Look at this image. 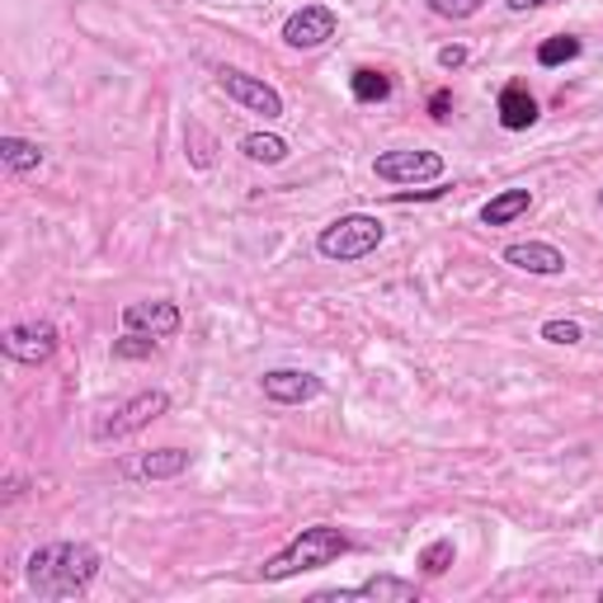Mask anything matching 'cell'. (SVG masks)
<instances>
[{"label": "cell", "instance_id": "6da1fadb", "mask_svg": "<svg viewBox=\"0 0 603 603\" xmlns=\"http://www.w3.org/2000/svg\"><path fill=\"white\" fill-rule=\"evenodd\" d=\"M99 575V552L91 542H47L29 557L24 580L39 599H81Z\"/></svg>", "mask_w": 603, "mask_h": 603}, {"label": "cell", "instance_id": "7a4b0ae2", "mask_svg": "<svg viewBox=\"0 0 603 603\" xmlns=\"http://www.w3.org/2000/svg\"><path fill=\"white\" fill-rule=\"evenodd\" d=\"M345 552H349V538L340 533V528H335V523H311V528H302V533L283 547L278 557H269L260 565V580L278 584V580H293L302 571H321V565H335Z\"/></svg>", "mask_w": 603, "mask_h": 603}, {"label": "cell", "instance_id": "3957f363", "mask_svg": "<svg viewBox=\"0 0 603 603\" xmlns=\"http://www.w3.org/2000/svg\"><path fill=\"white\" fill-rule=\"evenodd\" d=\"M382 241H387V226L372 218V212H345V218H335L330 226H321V236H316V255L335 260V264H353V260H368Z\"/></svg>", "mask_w": 603, "mask_h": 603}, {"label": "cell", "instance_id": "277c9868", "mask_svg": "<svg viewBox=\"0 0 603 603\" xmlns=\"http://www.w3.org/2000/svg\"><path fill=\"white\" fill-rule=\"evenodd\" d=\"M166 411H170V396H166V392H137V396L123 401L109 420L95 424V438H99V443L128 438V434H137V430H147L151 420H161Z\"/></svg>", "mask_w": 603, "mask_h": 603}, {"label": "cell", "instance_id": "5b68a950", "mask_svg": "<svg viewBox=\"0 0 603 603\" xmlns=\"http://www.w3.org/2000/svg\"><path fill=\"white\" fill-rule=\"evenodd\" d=\"M218 85L226 91V99H236L241 109H251V114H260V118H283V95L274 91L269 81H260V76H251V71H236V66H222L218 71Z\"/></svg>", "mask_w": 603, "mask_h": 603}, {"label": "cell", "instance_id": "8992f818", "mask_svg": "<svg viewBox=\"0 0 603 603\" xmlns=\"http://www.w3.org/2000/svg\"><path fill=\"white\" fill-rule=\"evenodd\" d=\"M57 345H62V335L52 321H20V326L6 330V340H0L10 363H29V368L47 363L52 353H57Z\"/></svg>", "mask_w": 603, "mask_h": 603}, {"label": "cell", "instance_id": "52a82bcc", "mask_svg": "<svg viewBox=\"0 0 603 603\" xmlns=\"http://www.w3.org/2000/svg\"><path fill=\"white\" fill-rule=\"evenodd\" d=\"M335 29H340V20H335L330 6H302L283 20V43L297 52H316L335 39Z\"/></svg>", "mask_w": 603, "mask_h": 603}, {"label": "cell", "instance_id": "ba28073f", "mask_svg": "<svg viewBox=\"0 0 603 603\" xmlns=\"http://www.w3.org/2000/svg\"><path fill=\"white\" fill-rule=\"evenodd\" d=\"M372 174L387 184H424L443 174V156L438 151H382L372 161Z\"/></svg>", "mask_w": 603, "mask_h": 603}, {"label": "cell", "instance_id": "9c48e42d", "mask_svg": "<svg viewBox=\"0 0 603 603\" xmlns=\"http://www.w3.org/2000/svg\"><path fill=\"white\" fill-rule=\"evenodd\" d=\"M316 603H359V599H392V603H415L420 599V584L415 580H401V575H372L363 584H353V590H321L311 594Z\"/></svg>", "mask_w": 603, "mask_h": 603}, {"label": "cell", "instance_id": "30bf717a", "mask_svg": "<svg viewBox=\"0 0 603 603\" xmlns=\"http://www.w3.org/2000/svg\"><path fill=\"white\" fill-rule=\"evenodd\" d=\"M260 392L274 405H307L321 396V378H316V372H302V368H274L260 378Z\"/></svg>", "mask_w": 603, "mask_h": 603}, {"label": "cell", "instance_id": "8fae6325", "mask_svg": "<svg viewBox=\"0 0 603 603\" xmlns=\"http://www.w3.org/2000/svg\"><path fill=\"white\" fill-rule=\"evenodd\" d=\"M123 326L156 335V340H170V335L184 326V316L174 302H128V307H123Z\"/></svg>", "mask_w": 603, "mask_h": 603}, {"label": "cell", "instance_id": "7c38bea8", "mask_svg": "<svg viewBox=\"0 0 603 603\" xmlns=\"http://www.w3.org/2000/svg\"><path fill=\"white\" fill-rule=\"evenodd\" d=\"M500 260L514 264V269H523V274H538V278L565 274V255L557 251L552 241H514V245H505Z\"/></svg>", "mask_w": 603, "mask_h": 603}, {"label": "cell", "instance_id": "4fadbf2b", "mask_svg": "<svg viewBox=\"0 0 603 603\" xmlns=\"http://www.w3.org/2000/svg\"><path fill=\"white\" fill-rule=\"evenodd\" d=\"M495 114H500V128L505 133H528L538 123V99L528 95V85H505L500 91V104H495Z\"/></svg>", "mask_w": 603, "mask_h": 603}, {"label": "cell", "instance_id": "5bb4252c", "mask_svg": "<svg viewBox=\"0 0 603 603\" xmlns=\"http://www.w3.org/2000/svg\"><path fill=\"white\" fill-rule=\"evenodd\" d=\"M184 472H189L184 448H151V453H141V463H137L141 482H170V476H184Z\"/></svg>", "mask_w": 603, "mask_h": 603}, {"label": "cell", "instance_id": "9a60e30c", "mask_svg": "<svg viewBox=\"0 0 603 603\" xmlns=\"http://www.w3.org/2000/svg\"><path fill=\"white\" fill-rule=\"evenodd\" d=\"M392 76L387 71H378V66H353L349 71V95L359 99V104H387L392 99Z\"/></svg>", "mask_w": 603, "mask_h": 603}, {"label": "cell", "instance_id": "2e32d148", "mask_svg": "<svg viewBox=\"0 0 603 603\" xmlns=\"http://www.w3.org/2000/svg\"><path fill=\"white\" fill-rule=\"evenodd\" d=\"M528 208H533V193H528V189H500V193H495V199L482 208V222H486V226H509V222H519Z\"/></svg>", "mask_w": 603, "mask_h": 603}, {"label": "cell", "instance_id": "e0dca14e", "mask_svg": "<svg viewBox=\"0 0 603 603\" xmlns=\"http://www.w3.org/2000/svg\"><path fill=\"white\" fill-rule=\"evenodd\" d=\"M218 151H222L218 137H212L199 118H189L184 123V156H189V166L193 170H212V166H218Z\"/></svg>", "mask_w": 603, "mask_h": 603}, {"label": "cell", "instance_id": "ac0fdd59", "mask_svg": "<svg viewBox=\"0 0 603 603\" xmlns=\"http://www.w3.org/2000/svg\"><path fill=\"white\" fill-rule=\"evenodd\" d=\"M241 156L255 166H283L288 161V141L274 137V133H245L241 137Z\"/></svg>", "mask_w": 603, "mask_h": 603}, {"label": "cell", "instance_id": "d6986e66", "mask_svg": "<svg viewBox=\"0 0 603 603\" xmlns=\"http://www.w3.org/2000/svg\"><path fill=\"white\" fill-rule=\"evenodd\" d=\"M0 161H6L14 174H29L43 166V147L29 137H0Z\"/></svg>", "mask_w": 603, "mask_h": 603}, {"label": "cell", "instance_id": "ffe728a7", "mask_svg": "<svg viewBox=\"0 0 603 603\" xmlns=\"http://www.w3.org/2000/svg\"><path fill=\"white\" fill-rule=\"evenodd\" d=\"M580 52H584V43L575 39V33H557V39H547V43L538 47V66H547V71L565 66V62H575Z\"/></svg>", "mask_w": 603, "mask_h": 603}, {"label": "cell", "instance_id": "44dd1931", "mask_svg": "<svg viewBox=\"0 0 603 603\" xmlns=\"http://www.w3.org/2000/svg\"><path fill=\"white\" fill-rule=\"evenodd\" d=\"M453 561H457V547H453V538H434V542L420 552V561H415V565H420V575H443Z\"/></svg>", "mask_w": 603, "mask_h": 603}, {"label": "cell", "instance_id": "7402d4cb", "mask_svg": "<svg viewBox=\"0 0 603 603\" xmlns=\"http://www.w3.org/2000/svg\"><path fill=\"white\" fill-rule=\"evenodd\" d=\"M151 353H156V335L128 330L123 340H114V359H151Z\"/></svg>", "mask_w": 603, "mask_h": 603}, {"label": "cell", "instance_id": "603a6c76", "mask_svg": "<svg viewBox=\"0 0 603 603\" xmlns=\"http://www.w3.org/2000/svg\"><path fill=\"white\" fill-rule=\"evenodd\" d=\"M482 6L486 0H430V10L438 14V20H472Z\"/></svg>", "mask_w": 603, "mask_h": 603}, {"label": "cell", "instance_id": "cb8c5ba5", "mask_svg": "<svg viewBox=\"0 0 603 603\" xmlns=\"http://www.w3.org/2000/svg\"><path fill=\"white\" fill-rule=\"evenodd\" d=\"M542 340L547 345H580L584 330H580V321H542Z\"/></svg>", "mask_w": 603, "mask_h": 603}, {"label": "cell", "instance_id": "d4e9b609", "mask_svg": "<svg viewBox=\"0 0 603 603\" xmlns=\"http://www.w3.org/2000/svg\"><path fill=\"white\" fill-rule=\"evenodd\" d=\"M467 57H472V52H467L463 43H448V47H438V66H443V71H463V66H467Z\"/></svg>", "mask_w": 603, "mask_h": 603}, {"label": "cell", "instance_id": "484cf974", "mask_svg": "<svg viewBox=\"0 0 603 603\" xmlns=\"http://www.w3.org/2000/svg\"><path fill=\"white\" fill-rule=\"evenodd\" d=\"M448 189H401V193H392L387 203H396V208H405V203H424V199H443Z\"/></svg>", "mask_w": 603, "mask_h": 603}, {"label": "cell", "instance_id": "4316f807", "mask_svg": "<svg viewBox=\"0 0 603 603\" xmlns=\"http://www.w3.org/2000/svg\"><path fill=\"white\" fill-rule=\"evenodd\" d=\"M448 114H453V91H434L430 95V118L434 123H448Z\"/></svg>", "mask_w": 603, "mask_h": 603}, {"label": "cell", "instance_id": "83f0119b", "mask_svg": "<svg viewBox=\"0 0 603 603\" xmlns=\"http://www.w3.org/2000/svg\"><path fill=\"white\" fill-rule=\"evenodd\" d=\"M514 14H528V10H542V6H557V0H505Z\"/></svg>", "mask_w": 603, "mask_h": 603}, {"label": "cell", "instance_id": "f1b7e54d", "mask_svg": "<svg viewBox=\"0 0 603 603\" xmlns=\"http://www.w3.org/2000/svg\"><path fill=\"white\" fill-rule=\"evenodd\" d=\"M599 203H603V189H599Z\"/></svg>", "mask_w": 603, "mask_h": 603}, {"label": "cell", "instance_id": "f546056e", "mask_svg": "<svg viewBox=\"0 0 603 603\" xmlns=\"http://www.w3.org/2000/svg\"><path fill=\"white\" fill-rule=\"evenodd\" d=\"M599 599H603V590H599Z\"/></svg>", "mask_w": 603, "mask_h": 603}]
</instances>
